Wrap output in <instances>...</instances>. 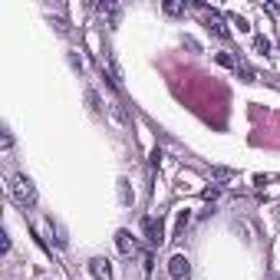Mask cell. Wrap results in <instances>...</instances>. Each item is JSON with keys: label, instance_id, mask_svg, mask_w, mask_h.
Returning <instances> with one entry per match:
<instances>
[{"label": "cell", "instance_id": "cell-10", "mask_svg": "<svg viewBox=\"0 0 280 280\" xmlns=\"http://www.w3.org/2000/svg\"><path fill=\"white\" fill-rule=\"evenodd\" d=\"M86 102H89V109L96 112V116H99V112H102V99H99L96 92H92V89H89V92H86Z\"/></svg>", "mask_w": 280, "mask_h": 280}, {"label": "cell", "instance_id": "cell-4", "mask_svg": "<svg viewBox=\"0 0 280 280\" xmlns=\"http://www.w3.org/2000/svg\"><path fill=\"white\" fill-rule=\"evenodd\" d=\"M142 231H145V238H148V244H162V240H165V224H162V218H142Z\"/></svg>", "mask_w": 280, "mask_h": 280}, {"label": "cell", "instance_id": "cell-17", "mask_svg": "<svg viewBox=\"0 0 280 280\" xmlns=\"http://www.w3.org/2000/svg\"><path fill=\"white\" fill-rule=\"evenodd\" d=\"M0 250H4V254L10 250V238H7V234H0Z\"/></svg>", "mask_w": 280, "mask_h": 280}, {"label": "cell", "instance_id": "cell-1", "mask_svg": "<svg viewBox=\"0 0 280 280\" xmlns=\"http://www.w3.org/2000/svg\"><path fill=\"white\" fill-rule=\"evenodd\" d=\"M10 194L20 208H33L36 204V188L26 175H10Z\"/></svg>", "mask_w": 280, "mask_h": 280}, {"label": "cell", "instance_id": "cell-2", "mask_svg": "<svg viewBox=\"0 0 280 280\" xmlns=\"http://www.w3.org/2000/svg\"><path fill=\"white\" fill-rule=\"evenodd\" d=\"M194 7L201 10V16H204V26H208L214 36H221V40H228V36H231V30H228V24H224V16L218 14V10L204 7V4H194Z\"/></svg>", "mask_w": 280, "mask_h": 280}, {"label": "cell", "instance_id": "cell-7", "mask_svg": "<svg viewBox=\"0 0 280 280\" xmlns=\"http://www.w3.org/2000/svg\"><path fill=\"white\" fill-rule=\"evenodd\" d=\"M99 14H102V16H109V24L112 26H116V24H119V16H122V10H119V4H109V0H106V4H99Z\"/></svg>", "mask_w": 280, "mask_h": 280}, {"label": "cell", "instance_id": "cell-6", "mask_svg": "<svg viewBox=\"0 0 280 280\" xmlns=\"http://www.w3.org/2000/svg\"><path fill=\"white\" fill-rule=\"evenodd\" d=\"M116 248H119V254H132L136 250V238L122 228V231H116Z\"/></svg>", "mask_w": 280, "mask_h": 280}, {"label": "cell", "instance_id": "cell-3", "mask_svg": "<svg viewBox=\"0 0 280 280\" xmlns=\"http://www.w3.org/2000/svg\"><path fill=\"white\" fill-rule=\"evenodd\" d=\"M168 274H172V280H192V264H188V257L184 254H172Z\"/></svg>", "mask_w": 280, "mask_h": 280}, {"label": "cell", "instance_id": "cell-15", "mask_svg": "<svg viewBox=\"0 0 280 280\" xmlns=\"http://www.w3.org/2000/svg\"><path fill=\"white\" fill-rule=\"evenodd\" d=\"M231 24L238 26V30H244V33L250 30V24H248V20H244V16H238V14H231Z\"/></svg>", "mask_w": 280, "mask_h": 280}, {"label": "cell", "instance_id": "cell-8", "mask_svg": "<svg viewBox=\"0 0 280 280\" xmlns=\"http://www.w3.org/2000/svg\"><path fill=\"white\" fill-rule=\"evenodd\" d=\"M188 221H192V211H178V218H175V234H172V238H182L184 228H188Z\"/></svg>", "mask_w": 280, "mask_h": 280}, {"label": "cell", "instance_id": "cell-9", "mask_svg": "<svg viewBox=\"0 0 280 280\" xmlns=\"http://www.w3.org/2000/svg\"><path fill=\"white\" fill-rule=\"evenodd\" d=\"M234 72H240V80H244V82H254V80H257V76H254V70H250V66L244 63V60H238V70H234Z\"/></svg>", "mask_w": 280, "mask_h": 280}, {"label": "cell", "instance_id": "cell-13", "mask_svg": "<svg viewBox=\"0 0 280 280\" xmlns=\"http://www.w3.org/2000/svg\"><path fill=\"white\" fill-rule=\"evenodd\" d=\"M119 198H122V204H132V192H128V182H126V178L119 182Z\"/></svg>", "mask_w": 280, "mask_h": 280}, {"label": "cell", "instance_id": "cell-12", "mask_svg": "<svg viewBox=\"0 0 280 280\" xmlns=\"http://www.w3.org/2000/svg\"><path fill=\"white\" fill-rule=\"evenodd\" d=\"M165 14H168V16L184 14V4H178V0H168V4H165Z\"/></svg>", "mask_w": 280, "mask_h": 280}, {"label": "cell", "instance_id": "cell-16", "mask_svg": "<svg viewBox=\"0 0 280 280\" xmlns=\"http://www.w3.org/2000/svg\"><path fill=\"white\" fill-rule=\"evenodd\" d=\"M214 178H234V172H228V168H214Z\"/></svg>", "mask_w": 280, "mask_h": 280}, {"label": "cell", "instance_id": "cell-11", "mask_svg": "<svg viewBox=\"0 0 280 280\" xmlns=\"http://www.w3.org/2000/svg\"><path fill=\"white\" fill-rule=\"evenodd\" d=\"M214 60H218V63H221V66H228V70H238V60H234L231 53H218Z\"/></svg>", "mask_w": 280, "mask_h": 280}, {"label": "cell", "instance_id": "cell-5", "mask_svg": "<svg viewBox=\"0 0 280 280\" xmlns=\"http://www.w3.org/2000/svg\"><path fill=\"white\" fill-rule=\"evenodd\" d=\"M89 274L96 280H112V267H109V260H102V257H92V260H89Z\"/></svg>", "mask_w": 280, "mask_h": 280}, {"label": "cell", "instance_id": "cell-14", "mask_svg": "<svg viewBox=\"0 0 280 280\" xmlns=\"http://www.w3.org/2000/svg\"><path fill=\"white\" fill-rule=\"evenodd\" d=\"M254 50L257 53H270V40L267 36H254Z\"/></svg>", "mask_w": 280, "mask_h": 280}]
</instances>
